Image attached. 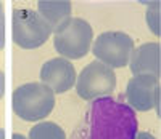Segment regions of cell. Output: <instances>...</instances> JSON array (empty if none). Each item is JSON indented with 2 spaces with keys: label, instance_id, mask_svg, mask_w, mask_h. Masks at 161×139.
<instances>
[{
  "label": "cell",
  "instance_id": "52a82bcc",
  "mask_svg": "<svg viewBox=\"0 0 161 139\" xmlns=\"http://www.w3.org/2000/svg\"><path fill=\"white\" fill-rule=\"evenodd\" d=\"M127 106L139 112H147L156 107L159 114V77L152 74L134 75L126 87Z\"/></svg>",
  "mask_w": 161,
  "mask_h": 139
},
{
  "label": "cell",
  "instance_id": "e0dca14e",
  "mask_svg": "<svg viewBox=\"0 0 161 139\" xmlns=\"http://www.w3.org/2000/svg\"><path fill=\"white\" fill-rule=\"evenodd\" d=\"M0 139H5V130L0 128Z\"/></svg>",
  "mask_w": 161,
  "mask_h": 139
},
{
  "label": "cell",
  "instance_id": "5b68a950",
  "mask_svg": "<svg viewBox=\"0 0 161 139\" xmlns=\"http://www.w3.org/2000/svg\"><path fill=\"white\" fill-rule=\"evenodd\" d=\"M116 90V74L100 61H92L76 77V93L86 101L110 96Z\"/></svg>",
  "mask_w": 161,
  "mask_h": 139
},
{
  "label": "cell",
  "instance_id": "ba28073f",
  "mask_svg": "<svg viewBox=\"0 0 161 139\" xmlns=\"http://www.w3.org/2000/svg\"><path fill=\"white\" fill-rule=\"evenodd\" d=\"M76 69L64 58H53L44 62L40 69V80L55 94L69 91L76 83Z\"/></svg>",
  "mask_w": 161,
  "mask_h": 139
},
{
  "label": "cell",
  "instance_id": "9c48e42d",
  "mask_svg": "<svg viewBox=\"0 0 161 139\" xmlns=\"http://www.w3.org/2000/svg\"><path fill=\"white\" fill-rule=\"evenodd\" d=\"M159 43L148 42L139 48H134L129 58V67L134 75L152 74L159 77Z\"/></svg>",
  "mask_w": 161,
  "mask_h": 139
},
{
  "label": "cell",
  "instance_id": "30bf717a",
  "mask_svg": "<svg viewBox=\"0 0 161 139\" xmlns=\"http://www.w3.org/2000/svg\"><path fill=\"white\" fill-rule=\"evenodd\" d=\"M71 11H73V5L68 0H58V2H53V0H40L37 3V13L52 27V31H55L66 19H69Z\"/></svg>",
  "mask_w": 161,
  "mask_h": 139
},
{
  "label": "cell",
  "instance_id": "5bb4252c",
  "mask_svg": "<svg viewBox=\"0 0 161 139\" xmlns=\"http://www.w3.org/2000/svg\"><path fill=\"white\" fill-rule=\"evenodd\" d=\"M5 94V74L3 71H0V99L3 98Z\"/></svg>",
  "mask_w": 161,
  "mask_h": 139
},
{
  "label": "cell",
  "instance_id": "7a4b0ae2",
  "mask_svg": "<svg viewBox=\"0 0 161 139\" xmlns=\"http://www.w3.org/2000/svg\"><path fill=\"white\" fill-rule=\"evenodd\" d=\"M11 106L15 114L24 122H37L53 110L55 93L44 83H24L13 91Z\"/></svg>",
  "mask_w": 161,
  "mask_h": 139
},
{
  "label": "cell",
  "instance_id": "4fadbf2b",
  "mask_svg": "<svg viewBox=\"0 0 161 139\" xmlns=\"http://www.w3.org/2000/svg\"><path fill=\"white\" fill-rule=\"evenodd\" d=\"M5 47V13L3 5L0 3V50Z\"/></svg>",
  "mask_w": 161,
  "mask_h": 139
},
{
  "label": "cell",
  "instance_id": "7c38bea8",
  "mask_svg": "<svg viewBox=\"0 0 161 139\" xmlns=\"http://www.w3.org/2000/svg\"><path fill=\"white\" fill-rule=\"evenodd\" d=\"M143 5H148L150 8L147 10V24H148V29L158 37L159 35V2H142Z\"/></svg>",
  "mask_w": 161,
  "mask_h": 139
},
{
  "label": "cell",
  "instance_id": "277c9868",
  "mask_svg": "<svg viewBox=\"0 0 161 139\" xmlns=\"http://www.w3.org/2000/svg\"><path fill=\"white\" fill-rule=\"evenodd\" d=\"M53 34L52 27L42 19L37 11L24 8L15 10L11 16L13 42L23 50H34L42 47Z\"/></svg>",
  "mask_w": 161,
  "mask_h": 139
},
{
  "label": "cell",
  "instance_id": "9a60e30c",
  "mask_svg": "<svg viewBox=\"0 0 161 139\" xmlns=\"http://www.w3.org/2000/svg\"><path fill=\"white\" fill-rule=\"evenodd\" d=\"M136 139H156V137L152 136L150 133H147V131H139L137 136H136Z\"/></svg>",
  "mask_w": 161,
  "mask_h": 139
},
{
  "label": "cell",
  "instance_id": "2e32d148",
  "mask_svg": "<svg viewBox=\"0 0 161 139\" xmlns=\"http://www.w3.org/2000/svg\"><path fill=\"white\" fill-rule=\"evenodd\" d=\"M11 139H28V137H26V136H23V134H19V133H15Z\"/></svg>",
  "mask_w": 161,
  "mask_h": 139
},
{
  "label": "cell",
  "instance_id": "6da1fadb",
  "mask_svg": "<svg viewBox=\"0 0 161 139\" xmlns=\"http://www.w3.org/2000/svg\"><path fill=\"white\" fill-rule=\"evenodd\" d=\"M139 120L136 110L111 96L93 99L80 120L74 139H136Z\"/></svg>",
  "mask_w": 161,
  "mask_h": 139
},
{
  "label": "cell",
  "instance_id": "8fae6325",
  "mask_svg": "<svg viewBox=\"0 0 161 139\" xmlns=\"http://www.w3.org/2000/svg\"><path fill=\"white\" fill-rule=\"evenodd\" d=\"M28 139H66V133L55 122H40L29 130Z\"/></svg>",
  "mask_w": 161,
  "mask_h": 139
},
{
  "label": "cell",
  "instance_id": "8992f818",
  "mask_svg": "<svg viewBox=\"0 0 161 139\" xmlns=\"http://www.w3.org/2000/svg\"><path fill=\"white\" fill-rule=\"evenodd\" d=\"M134 51V40L124 32H103L92 45V53L97 61L111 67L113 71L129 64L130 53Z\"/></svg>",
  "mask_w": 161,
  "mask_h": 139
},
{
  "label": "cell",
  "instance_id": "3957f363",
  "mask_svg": "<svg viewBox=\"0 0 161 139\" xmlns=\"http://www.w3.org/2000/svg\"><path fill=\"white\" fill-rule=\"evenodd\" d=\"M93 31L82 18H69L53 31V45L60 58L80 59L90 51Z\"/></svg>",
  "mask_w": 161,
  "mask_h": 139
}]
</instances>
